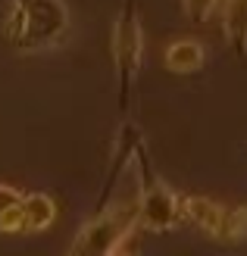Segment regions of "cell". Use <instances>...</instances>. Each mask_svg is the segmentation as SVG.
Returning a JSON list of instances; mask_svg holds the SVG:
<instances>
[{
  "mask_svg": "<svg viewBox=\"0 0 247 256\" xmlns=\"http://www.w3.org/2000/svg\"><path fill=\"white\" fill-rule=\"evenodd\" d=\"M141 60H144V28L138 19V0H125L119 19L113 25V66H116V82H119L122 110H128L132 88L141 72Z\"/></svg>",
  "mask_w": 247,
  "mask_h": 256,
  "instance_id": "7a4b0ae2",
  "label": "cell"
},
{
  "mask_svg": "<svg viewBox=\"0 0 247 256\" xmlns=\"http://www.w3.org/2000/svg\"><path fill=\"white\" fill-rule=\"evenodd\" d=\"M135 162L141 169V197H138V212H141V225L147 232H166L172 228L181 216V200L169 190V184H163V178L153 172V166L147 160L144 144H135Z\"/></svg>",
  "mask_w": 247,
  "mask_h": 256,
  "instance_id": "277c9868",
  "label": "cell"
},
{
  "mask_svg": "<svg viewBox=\"0 0 247 256\" xmlns=\"http://www.w3.org/2000/svg\"><path fill=\"white\" fill-rule=\"evenodd\" d=\"M138 225H141L138 203H122V206H113V210H100L79 232V238H75V244L69 247V253H75V256L119 253L125 238H132V232Z\"/></svg>",
  "mask_w": 247,
  "mask_h": 256,
  "instance_id": "3957f363",
  "label": "cell"
},
{
  "mask_svg": "<svg viewBox=\"0 0 247 256\" xmlns=\"http://www.w3.org/2000/svg\"><path fill=\"white\" fill-rule=\"evenodd\" d=\"M222 32L238 60H247V0H225Z\"/></svg>",
  "mask_w": 247,
  "mask_h": 256,
  "instance_id": "8992f818",
  "label": "cell"
},
{
  "mask_svg": "<svg viewBox=\"0 0 247 256\" xmlns=\"http://www.w3.org/2000/svg\"><path fill=\"white\" fill-rule=\"evenodd\" d=\"M181 6H185V16H188L191 22L203 25V22H210V19H213V12H216V6H219V0H181Z\"/></svg>",
  "mask_w": 247,
  "mask_h": 256,
  "instance_id": "30bf717a",
  "label": "cell"
},
{
  "mask_svg": "<svg viewBox=\"0 0 247 256\" xmlns=\"http://www.w3.org/2000/svg\"><path fill=\"white\" fill-rule=\"evenodd\" d=\"M0 234H25V194L0 184Z\"/></svg>",
  "mask_w": 247,
  "mask_h": 256,
  "instance_id": "52a82bcc",
  "label": "cell"
},
{
  "mask_svg": "<svg viewBox=\"0 0 247 256\" xmlns=\"http://www.w3.org/2000/svg\"><path fill=\"white\" fill-rule=\"evenodd\" d=\"M57 219V203L50 200L47 194L35 190V194H25V232H47Z\"/></svg>",
  "mask_w": 247,
  "mask_h": 256,
  "instance_id": "9c48e42d",
  "label": "cell"
},
{
  "mask_svg": "<svg viewBox=\"0 0 247 256\" xmlns=\"http://www.w3.org/2000/svg\"><path fill=\"white\" fill-rule=\"evenodd\" d=\"M66 0H10L4 16V38L16 54H44L69 34Z\"/></svg>",
  "mask_w": 247,
  "mask_h": 256,
  "instance_id": "6da1fadb",
  "label": "cell"
},
{
  "mask_svg": "<svg viewBox=\"0 0 247 256\" xmlns=\"http://www.w3.org/2000/svg\"><path fill=\"white\" fill-rule=\"evenodd\" d=\"M181 212L210 238H219V240L247 238V206H222L210 197L188 194L181 197Z\"/></svg>",
  "mask_w": 247,
  "mask_h": 256,
  "instance_id": "5b68a950",
  "label": "cell"
},
{
  "mask_svg": "<svg viewBox=\"0 0 247 256\" xmlns=\"http://www.w3.org/2000/svg\"><path fill=\"white\" fill-rule=\"evenodd\" d=\"M166 69L175 75H191L203 69V47L197 41H175L166 50Z\"/></svg>",
  "mask_w": 247,
  "mask_h": 256,
  "instance_id": "ba28073f",
  "label": "cell"
}]
</instances>
